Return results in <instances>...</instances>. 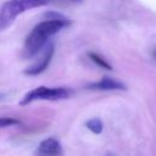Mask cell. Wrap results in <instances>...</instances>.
Returning a JSON list of instances; mask_svg holds the SVG:
<instances>
[{"mask_svg": "<svg viewBox=\"0 0 156 156\" xmlns=\"http://www.w3.org/2000/svg\"><path fill=\"white\" fill-rule=\"evenodd\" d=\"M88 88L94 89V90H124L126 89L124 84H122L121 82L115 80L112 78H108V77H104L99 82L90 83L88 85Z\"/></svg>", "mask_w": 156, "mask_h": 156, "instance_id": "cell-5", "label": "cell"}, {"mask_svg": "<svg viewBox=\"0 0 156 156\" xmlns=\"http://www.w3.org/2000/svg\"><path fill=\"white\" fill-rule=\"evenodd\" d=\"M87 128L89 130H91L94 134H100L102 132L104 124L99 118H91V119H89L87 122Z\"/></svg>", "mask_w": 156, "mask_h": 156, "instance_id": "cell-7", "label": "cell"}, {"mask_svg": "<svg viewBox=\"0 0 156 156\" xmlns=\"http://www.w3.org/2000/svg\"><path fill=\"white\" fill-rule=\"evenodd\" d=\"M69 21L65 17L57 16L55 18H49L39 22L27 35L23 45V55L26 57H32L38 54L43 46L48 43L49 38L58 33L61 29L67 27Z\"/></svg>", "mask_w": 156, "mask_h": 156, "instance_id": "cell-1", "label": "cell"}, {"mask_svg": "<svg viewBox=\"0 0 156 156\" xmlns=\"http://www.w3.org/2000/svg\"><path fill=\"white\" fill-rule=\"evenodd\" d=\"M71 91L67 88L62 87H37L28 91L22 100L20 101V105L24 106L33 101L38 100H45V101H57V100H65L69 98Z\"/></svg>", "mask_w": 156, "mask_h": 156, "instance_id": "cell-3", "label": "cell"}, {"mask_svg": "<svg viewBox=\"0 0 156 156\" xmlns=\"http://www.w3.org/2000/svg\"><path fill=\"white\" fill-rule=\"evenodd\" d=\"M52 55H54V46L50 45V46L46 48V50H45L43 57H41L39 61H37L35 63H33L30 67H28V68L24 71V73H26V74H29V76H37V74L41 73V72L45 71V68L49 66Z\"/></svg>", "mask_w": 156, "mask_h": 156, "instance_id": "cell-4", "label": "cell"}, {"mask_svg": "<svg viewBox=\"0 0 156 156\" xmlns=\"http://www.w3.org/2000/svg\"><path fill=\"white\" fill-rule=\"evenodd\" d=\"M89 57H90V60L94 61L98 66H100V67H102V68H105V69H112L111 65H110L105 58H102L100 55H98V54H95V52H89Z\"/></svg>", "mask_w": 156, "mask_h": 156, "instance_id": "cell-8", "label": "cell"}, {"mask_svg": "<svg viewBox=\"0 0 156 156\" xmlns=\"http://www.w3.org/2000/svg\"><path fill=\"white\" fill-rule=\"evenodd\" d=\"M17 124H20L18 119H15V118H11V117H0V129L6 128V127L17 126Z\"/></svg>", "mask_w": 156, "mask_h": 156, "instance_id": "cell-9", "label": "cell"}, {"mask_svg": "<svg viewBox=\"0 0 156 156\" xmlns=\"http://www.w3.org/2000/svg\"><path fill=\"white\" fill-rule=\"evenodd\" d=\"M37 152L40 155H58L61 154V144L55 138H48L39 144Z\"/></svg>", "mask_w": 156, "mask_h": 156, "instance_id": "cell-6", "label": "cell"}, {"mask_svg": "<svg viewBox=\"0 0 156 156\" xmlns=\"http://www.w3.org/2000/svg\"><path fill=\"white\" fill-rule=\"evenodd\" d=\"M154 56H155V58H156V50H155V52H154Z\"/></svg>", "mask_w": 156, "mask_h": 156, "instance_id": "cell-10", "label": "cell"}, {"mask_svg": "<svg viewBox=\"0 0 156 156\" xmlns=\"http://www.w3.org/2000/svg\"><path fill=\"white\" fill-rule=\"evenodd\" d=\"M48 2V0H7L0 7V30L11 26L21 13L44 6Z\"/></svg>", "mask_w": 156, "mask_h": 156, "instance_id": "cell-2", "label": "cell"}]
</instances>
